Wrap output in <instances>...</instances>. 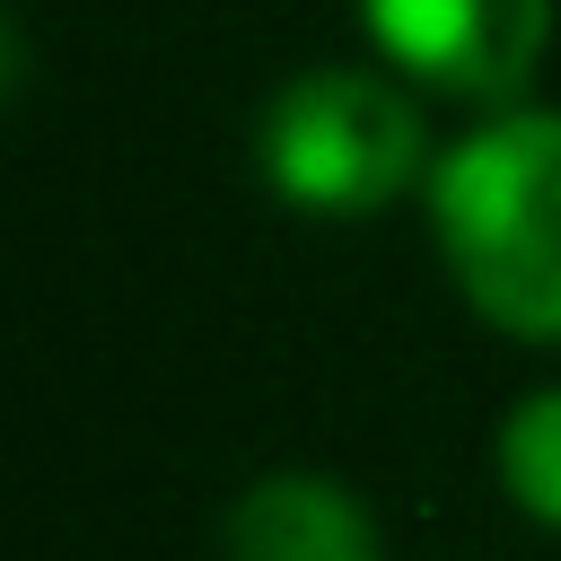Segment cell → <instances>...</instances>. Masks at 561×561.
<instances>
[{
  "label": "cell",
  "mask_w": 561,
  "mask_h": 561,
  "mask_svg": "<svg viewBox=\"0 0 561 561\" xmlns=\"http://www.w3.org/2000/svg\"><path fill=\"white\" fill-rule=\"evenodd\" d=\"M438 254L465 307L517 342H561V114H500L430 167Z\"/></svg>",
  "instance_id": "1"
},
{
  "label": "cell",
  "mask_w": 561,
  "mask_h": 561,
  "mask_svg": "<svg viewBox=\"0 0 561 561\" xmlns=\"http://www.w3.org/2000/svg\"><path fill=\"white\" fill-rule=\"evenodd\" d=\"M263 184L307 219H368L421 184V114L377 70L316 61L263 105Z\"/></svg>",
  "instance_id": "2"
},
{
  "label": "cell",
  "mask_w": 561,
  "mask_h": 561,
  "mask_svg": "<svg viewBox=\"0 0 561 561\" xmlns=\"http://www.w3.org/2000/svg\"><path fill=\"white\" fill-rule=\"evenodd\" d=\"M377 53L447 96H517L552 44V0H359Z\"/></svg>",
  "instance_id": "3"
},
{
  "label": "cell",
  "mask_w": 561,
  "mask_h": 561,
  "mask_svg": "<svg viewBox=\"0 0 561 561\" xmlns=\"http://www.w3.org/2000/svg\"><path fill=\"white\" fill-rule=\"evenodd\" d=\"M219 561H386L377 517L333 473H254L219 517Z\"/></svg>",
  "instance_id": "4"
},
{
  "label": "cell",
  "mask_w": 561,
  "mask_h": 561,
  "mask_svg": "<svg viewBox=\"0 0 561 561\" xmlns=\"http://www.w3.org/2000/svg\"><path fill=\"white\" fill-rule=\"evenodd\" d=\"M500 482L535 526H561V386L526 394L500 421Z\"/></svg>",
  "instance_id": "5"
}]
</instances>
